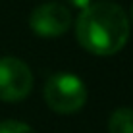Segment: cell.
<instances>
[{"label":"cell","instance_id":"obj_2","mask_svg":"<svg viewBox=\"0 0 133 133\" xmlns=\"http://www.w3.org/2000/svg\"><path fill=\"white\" fill-rule=\"evenodd\" d=\"M44 102L58 114L79 112L87 102V89L83 79L70 71H58L50 75L43 89Z\"/></svg>","mask_w":133,"mask_h":133},{"label":"cell","instance_id":"obj_7","mask_svg":"<svg viewBox=\"0 0 133 133\" xmlns=\"http://www.w3.org/2000/svg\"><path fill=\"white\" fill-rule=\"evenodd\" d=\"M70 6H73V8H79V10H83V8H87L93 0H66Z\"/></svg>","mask_w":133,"mask_h":133},{"label":"cell","instance_id":"obj_4","mask_svg":"<svg viewBox=\"0 0 133 133\" xmlns=\"http://www.w3.org/2000/svg\"><path fill=\"white\" fill-rule=\"evenodd\" d=\"M71 25V14L60 2H44L29 16V27L39 37H60Z\"/></svg>","mask_w":133,"mask_h":133},{"label":"cell","instance_id":"obj_3","mask_svg":"<svg viewBox=\"0 0 133 133\" xmlns=\"http://www.w3.org/2000/svg\"><path fill=\"white\" fill-rule=\"evenodd\" d=\"M33 89V73L19 58H0V100L17 102L23 100Z\"/></svg>","mask_w":133,"mask_h":133},{"label":"cell","instance_id":"obj_5","mask_svg":"<svg viewBox=\"0 0 133 133\" xmlns=\"http://www.w3.org/2000/svg\"><path fill=\"white\" fill-rule=\"evenodd\" d=\"M108 133H133V108H118L108 118Z\"/></svg>","mask_w":133,"mask_h":133},{"label":"cell","instance_id":"obj_8","mask_svg":"<svg viewBox=\"0 0 133 133\" xmlns=\"http://www.w3.org/2000/svg\"><path fill=\"white\" fill-rule=\"evenodd\" d=\"M131 17H133V6H131Z\"/></svg>","mask_w":133,"mask_h":133},{"label":"cell","instance_id":"obj_6","mask_svg":"<svg viewBox=\"0 0 133 133\" xmlns=\"http://www.w3.org/2000/svg\"><path fill=\"white\" fill-rule=\"evenodd\" d=\"M0 133H35V129L23 122L6 120V122H0Z\"/></svg>","mask_w":133,"mask_h":133},{"label":"cell","instance_id":"obj_1","mask_svg":"<svg viewBox=\"0 0 133 133\" xmlns=\"http://www.w3.org/2000/svg\"><path fill=\"white\" fill-rule=\"evenodd\" d=\"M75 37L81 46L95 56L118 54L129 39L127 14L120 4L110 0L91 2L77 17Z\"/></svg>","mask_w":133,"mask_h":133}]
</instances>
